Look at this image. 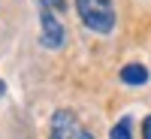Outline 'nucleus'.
Returning <instances> with one entry per match:
<instances>
[{
    "label": "nucleus",
    "mask_w": 151,
    "mask_h": 139,
    "mask_svg": "<svg viewBox=\"0 0 151 139\" xmlns=\"http://www.w3.org/2000/svg\"><path fill=\"white\" fill-rule=\"evenodd\" d=\"M76 12L85 27L94 33H112L115 27V6L112 0H76Z\"/></svg>",
    "instance_id": "obj_1"
},
{
    "label": "nucleus",
    "mask_w": 151,
    "mask_h": 139,
    "mask_svg": "<svg viewBox=\"0 0 151 139\" xmlns=\"http://www.w3.org/2000/svg\"><path fill=\"white\" fill-rule=\"evenodd\" d=\"M48 139H94V136H91V130H85L79 124L76 112L58 109L52 115V133H48Z\"/></svg>",
    "instance_id": "obj_2"
},
{
    "label": "nucleus",
    "mask_w": 151,
    "mask_h": 139,
    "mask_svg": "<svg viewBox=\"0 0 151 139\" xmlns=\"http://www.w3.org/2000/svg\"><path fill=\"white\" fill-rule=\"evenodd\" d=\"M40 24H42V45L45 48H60L64 45V27L58 21V12L40 3Z\"/></svg>",
    "instance_id": "obj_3"
},
{
    "label": "nucleus",
    "mask_w": 151,
    "mask_h": 139,
    "mask_svg": "<svg viewBox=\"0 0 151 139\" xmlns=\"http://www.w3.org/2000/svg\"><path fill=\"white\" fill-rule=\"evenodd\" d=\"M121 82L124 85H145L148 82V70L142 64H127V67H121Z\"/></svg>",
    "instance_id": "obj_4"
},
{
    "label": "nucleus",
    "mask_w": 151,
    "mask_h": 139,
    "mask_svg": "<svg viewBox=\"0 0 151 139\" xmlns=\"http://www.w3.org/2000/svg\"><path fill=\"white\" fill-rule=\"evenodd\" d=\"M109 139H133V133H130V118H121L115 127H112V136Z\"/></svg>",
    "instance_id": "obj_5"
},
{
    "label": "nucleus",
    "mask_w": 151,
    "mask_h": 139,
    "mask_svg": "<svg viewBox=\"0 0 151 139\" xmlns=\"http://www.w3.org/2000/svg\"><path fill=\"white\" fill-rule=\"evenodd\" d=\"M40 3H42V6H48L52 12H58V15L64 12V0H40Z\"/></svg>",
    "instance_id": "obj_6"
},
{
    "label": "nucleus",
    "mask_w": 151,
    "mask_h": 139,
    "mask_svg": "<svg viewBox=\"0 0 151 139\" xmlns=\"http://www.w3.org/2000/svg\"><path fill=\"white\" fill-rule=\"evenodd\" d=\"M142 139H151V115L142 121Z\"/></svg>",
    "instance_id": "obj_7"
},
{
    "label": "nucleus",
    "mask_w": 151,
    "mask_h": 139,
    "mask_svg": "<svg viewBox=\"0 0 151 139\" xmlns=\"http://www.w3.org/2000/svg\"><path fill=\"white\" fill-rule=\"evenodd\" d=\"M3 94H6V82L0 79V100H3Z\"/></svg>",
    "instance_id": "obj_8"
}]
</instances>
